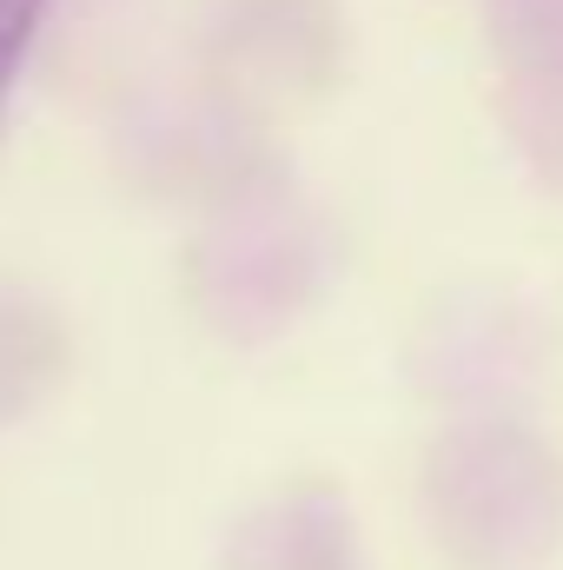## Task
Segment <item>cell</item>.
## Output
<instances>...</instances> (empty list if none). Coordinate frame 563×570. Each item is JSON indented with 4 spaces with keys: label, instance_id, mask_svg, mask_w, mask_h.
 <instances>
[{
    "label": "cell",
    "instance_id": "1",
    "mask_svg": "<svg viewBox=\"0 0 563 570\" xmlns=\"http://www.w3.org/2000/svg\"><path fill=\"white\" fill-rule=\"evenodd\" d=\"M47 7L53 0H0V100H7V87H13V73H20V60H27V47H33L40 20H47Z\"/></svg>",
    "mask_w": 563,
    "mask_h": 570
}]
</instances>
